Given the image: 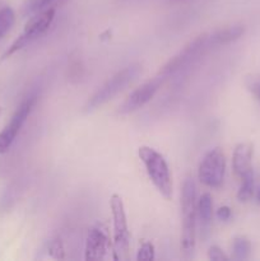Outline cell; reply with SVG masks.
Instances as JSON below:
<instances>
[{
    "label": "cell",
    "instance_id": "obj_1",
    "mask_svg": "<svg viewBox=\"0 0 260 261\" xmlns=\"http://www.w3.org/2000/svg\"><path fill=\"white\" fill-rule=\"evenodd\" d=\"M181 212H183V232L181 250L186 260L193 259L196 245V186L193 178L184 181L181 191Z\"/></svg>",
    "mask_w": 260,
    "mask_h": 261
},
{
    "label": "cell",
    "instance_id": "obj_2",
    "mask_svg": "<svg viewBox=\"0 0 260 261\" xmlns=\"http://www.w3.org/2000/svg\"><path fill=\"white\" fill-rule=\"evenodd\" d=\"M140 161L144 165L145 171L149 176L150 181L157 189L158 193L165 199L170 200L172 198V177H171L170 167L166 162L165 157L153 148L143 145L138 150Z\"/></svg>",
    "mask_w": 260,
    "mask_h": 261
},
{
    "label": "cell",
    "instance_id": "obj_3",
    "mask_svg": "<svg viewBox=\"0 0 260 261\" xmlns=\"http://www.w3.org/2000/svg\"><path fill=\"white\" fill-rule=\"evenodd\" d=\"M140 66L139 65H130L126 66L122 70L117 71L112 78H110L91 98L88 99L86 105V111H92V110H96L97 107L102 106L106 102H109L110 99L114 98L116 94H119L127 84L132 83L137 75L139 74Z\"/></svg>",
    "mask_w": 260,
    "mask_h": 261
},
{
    "label": "cell",
    "instance_id": "obj_4",
    "mask_svg": "<svg viewBox=\"0 0 260 261\" xmlns=\"http://www.w3.org/2000/svg\"><path fill=\"white\" fill-rule=\"evenodd\" d=\"M55 19V8H46V9L40 10L37 14L33 15L24 25V30L20 33L19 37L10 45V47L5 51L3 59H7L15 54L17 51L22 50L31 42L37 40L38 37L43 35L53 24Z\"/></svg>",
    "mask_w": 260,
    "mask_h": 261
},
{
    "label": "cell",
    "instance_id": "obj_5",
    "mask_svg": "<svg viewBox=\"0 0 260 261\" xmlns=\"http://www.w3.org/2000/svg\"><path fill=\"white\" fill-rule=\"evenodd\" d=\"M208 47V35L204 33V35L198 36L195 40L189 42L177 55L173 56V58L171 59L160 71H158V75L162 76L165 81H167L168 78H171L172 75L177 74L178 71L188 68V66L190 65V64H193L196 59L200 58V56L205 53V50Z\"/></svg>",
    "mask_w": 260,
    "mask_h": 261
},
{
    "label": "cell",
    "instance_id": "obj_6",
    "mask_svg": "<svg viewBox=\"0 0 260 261\" xmlns=\"http://www.w3.org/2000/svg\"><path fill=\"white\" fill-rule=\"evenodd\" d=\"M114 219V252L116 260H126L130 246V234L127 228L126 213L121 196L114 194L110 200Z\"/></svg>",
    "mask_w": 260,
    "mask_h": 261
},
{
    "label": "cell",
    "instance_id": "obj_7",
    "mask_svg": "<svg viewBox=\"0 0 260 261\" xmlns=\"http://www.w3.org/2000/svg\"><path fill=\"white\" fill-rule=\"evenodd\" d=\"M226 175V157L221 148H214L204 155L198 168V178L211 189L221 188Z\"/></svg>",
    "mask_w": 260,
    "mask_h": 261
},
{
    "label": "cell",
    "instance_id": "obj_8",
    "mask_svg": "<svg viewBox=\"0 0 260 261\" xmlns=\"http://www.w3.org/2000/svg\"><path fill=\"white\" fill-rule=\"evenodd\" d=\"M36 102H37V97L32 96L30 98L25 99L19 107H18L17 111L14 112V115L12 116L10 121L5 125L4 129L0 132V154H4L9 150V148L12 147V144L14 143L15 138L19 134L20 129L24 125V122L27 121L28 116L32 112L33 107H35Z\"/></svg>",
    "mask_w": 260,
    "mask_h": 261
},
{
    "label": "cell",
    "instance_id": "obj_9",
    "mask_svg": "<svg viewBox=\"0 0 260 261\" xmlns=\"http://www.w3.org/2000/svg\"><path fill=\"white\" fill-rule=\"evenodd\" d=\"M165 82H166L165 79L157 74L154 78L148 81L147 83L142 84L139 88L135 89V91L133 92L126 99H125V102L121 105V107H120L119 110L120 114L121 115L132 114V112L137 111V110H139L140 107L147 105L148 102L154 97V94L157 93L158 89L161 88V86H162Z\"/></svg>",
    "mask_w": 260,
    "mask_h": 261
},
{
    "label": "cell",
    "instance_id": "obj_10",
    "mask_svg": "<svg viewBox=\"0 0 260 261\" xmlns=\"http://www.w3.org/2000/svg\"><path fill=\"white\" fill-rule=\"evenodd\" d=\"M110 249V237L106 228L101 224L92 227L87 234L86 240V255L87 261H98L106 257Z\"/></svg>",
    "mask_w": 260,
    "mask_h": 261
},
{
    "label": "cell",
    "instance_id": "obj_11",
    "mask_svg": "<svg viewBox=\"0 0 260 261\" xmlns=\"http://www.w3.org/2000/svg\"><path fill=\"white\" fill-rule=\"evenodd\" d=\"M252 154H254V147L251 143H240L235 148L233 155H232V167L241 182L242 181H255Z\"/></svg>",
    "mask_w": 260,
    "mask_h": 261
},
{
    "label": "cell",
    "instance_id": "obj_12",
    "mask_svg": "<svg viewBox=\"0 0 260 261\" xmlns=\"http://www.w3.org/2000/svg\"><path fill=\"white\" fill-rule=\"evenodd\" d=\"M196 217L200 222V236L205 240L211 229L212 218H213V201L209 193L203 194L196 203Z\"/></svg>",
    "mask_w": 260,
    "mask_h": 261
},
{
    "label": "cell",
    "instance_id": "obj_13",
    "mask_svg": "<svg viewBox=\"0 0 260 261\" xmlns=\"http://www.w3.org/2000/svg\"><path fill=\"white\" fill-rule=\"evenodd\" d=\"M244 33H245V27L241 24L231 25V27L216 31V32H213L212 35L208 36L209 47H212V46L228 45V43L239 40Z\"/></svg>",
    "mask_w": 260,
    "mask_h": 261
},
{
    "label": "cell",
    "instance_id": "obj_14",
    "mask_svg": "<svg viewBox=\"0 0 260 261\" xmlns=\"http://www.w3.org/2000/svg\"><path fill=\"white\" fill-rule=\"evenodd\" d=\"M232 254L233 259L239 261L247 260L251 255V242L245 236H239L233 240L232 244Z\"/></svg>",
    "mask_w": 260,
    "mask_h": 261
},
{
    "label": "cell",
    "instance_id": "obj_15",
    "mask_svg": "<svg viewBox=\"0 0 260 261\" xmlns=\"http://www.w3.org/2000/svg\"><path fill=\"white\" fill-rule=\"evenodd\" d=\"M14 20L15 15L12 8L5 7L0 9V40L9 32L10 28L14 24Z\"/></svg>",
    "mask_w": 260,
    "mask_h": 261
},
{
    "label": "cell",
    "instance_id": "obj_16",
    "mask_svg": "<svg viewBox=\"0 0 260 261\" xmlns=\"http://www.w3.org/2000/svg\"><path fill=\"white\" fill-rule=\"evenodd\" d=\"M54 2H56V0H27L24 5V13L25 14L37 13L50 7Z\"/></svg>",
    "mask_w": 260,
    "mask_h": 261
},
{
    "label": "cell",
    "instance_id": "obj_17",
    "mask_svg": "<svg viewBox=\"0 0 260 261\" xmlns=\"http://www.w3.org/2000/svg\"><path fill=\"white\" fill-rule=\"evenodd\" d=\"M137 260L142 261H150L154 260V246L150 242H143L138 250Z\"/></svg>",
    "mask_w": 260,
    "mask_h": 261
},
{
    "label": "cell",
    "instance_id": "obj_18",
    "mask_svg": "<svg viewBox=\"0 0 260 261\" xmlns=\"http://www.w3.org/2000/svg\"><path fill=\"white\" fill-rule=\"evenodd\" d=\"M208 259L212 261H227L229 259L226 254L223 252V250L218 246H211L208 250Z\"/></svg>",
    "mask_w": 260,
    "mask_h": 261
},
{
    "label": "cell",
    "instance_id": "obj_19",
    "mask_svg": "<svg viewBox=\"0 0 260 261\" xmlns=\"http://www.w3.org/2000/svg\"><path fill=\"white\" fill-rule=\"evenodd\" d=\"M231 216H232V212H231V208H228V206H222V208H219L218 212H217V217H218L219 221L227 222L229 218H231Z\"/></svg>",
    "mask_w": 260,
    "mask_h": 261
},
{
    "label": "cell",
    "instance_id": "obj_20",
    "mask_svg": "<svg viewBox=\"0 0 260 261\" xmlns=\"http://www.w3.org/2000/svg\"><path fill=\"white\" fill-rule=\"evenodd\" d=\"M50 251H51V254L55 255V257L61 259V256L59 255V252H63V246H61V242L54 241L50 246Z\"/></svg>",
    "mask_w": 260,
    "mask_h": 261
},
{
    "label": "cell",
    "instance_id": "obj_21",
    "mask_svg": "<svg viewBox=\"0 0 260 261\" xmlns=\"http://www.w3.org/2000/svg\"><path fill=\"white\" fill-rule=\"evenodd\" d=\"M251 89H252V93L255 94V97L260 101V83L254 84V86L251 87Z\"/></svg>",
    "mask_w": 260,
    "mask_h": 261
},
{
    "label": "cell",
    "instance_id": "obj_22",
    "mask_svg": "<svg viewBox=\"0 0 260 261\" xmlns=\"http://www.w3.org/2000/svg\"><path fill=\"white\" fill-rule=\"evenodd\" d=\"M256 200H257V203L260 204V189L257 190V193H256Z\"/></svg>",
    "mask_w": 260,
    "mask_h": 261
}]
</instances>
